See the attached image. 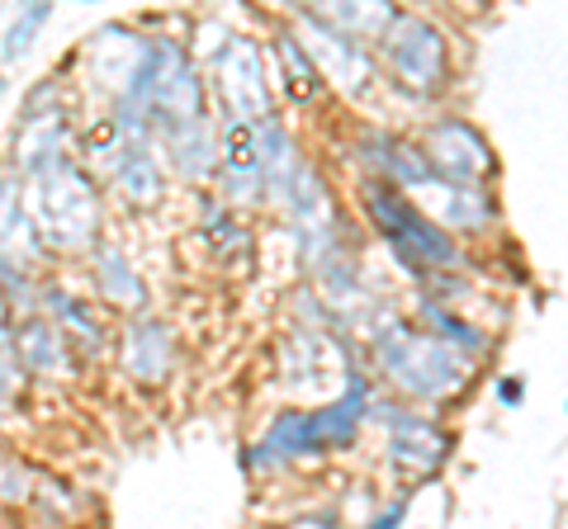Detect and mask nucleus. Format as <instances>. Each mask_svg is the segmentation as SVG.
Masks as SVG:
<instances>
[{
    "label": "nucleus",
    "instance_id": "1",
    "mask_svg": "<svg viewBox=\"0 0 568 529\" xmlns=\"http://www.w3.org/2000/svg\"><path fill=\"white\" fill-rule=\"evenodd\" d=\"M14 350H20V365L29 373V383H63L81 369V359L71 355V345L63 341L43 312H29V317H14Z\"/></svg>",
    "mask_w": 568,
    "mask_h": 529
},
{
    "label": "nucleus",
    "instance_id": "2",
    "mask_svg": "<svg viewBox=\"0 0 568 529\" xmlns=\"http://www.w3.org/2000/svg\"><path fill=\"white\" fill-rule=\"evenodd\" d=\"M38 312L48 317V322H53L57 331H63V341L71 345V355H77L81 365H91V359L104 350V322H100L95 298H81V294L57 289V284L43 279Z\"/></svg>",
    "mask_w": 568,
    "mask_h": 529
},
{
    "label": "nucleus",
    "instance_id": "3",
    "mask_svg": "<svg viewBox=\"0 0 568 529\" xmlns=\"http://www.w3.org/2000/svg\"><path fill=\"white\" fill-rule=\"evenodd\" d=\"M171 355H175V341L171 331L152 322V317H138L128 331H124V369L143 383H157V378L171 373Z\"/></svg>",
    "mask_w": 568,
    "mask_h": 529
},
{
    "label": "nucleus",
    "instance_id": "4",
    "mask_svg": "<svg viewBox=\"0 0 568 529\" xmlns=\"http://www.w3.org/2000/svg\"><path fill=\"white\" fill-rule=\"evenodd\" d=\"M24 398H29V373L14 350V308L0 298V430H10L24 416Z\"/></svg>",
    "mask_w": 568,
    "mask_h": 529
},
{
    "label": "nucleus",
    "instance_id": "5",
    "mask_svg": "<svg viewBox=\"0 0 568 529\" xmlns=\"http://www.w3.org/2000/svg\"><path fill=\"white\" fill-rule=\"evenodd\" d=\"M53 10H57V0H14V14H10L5 34H0V67H20L34 53L38 34L53 20Z\"/></svg>",
    "mask_w": 568,
    "mask_h": 529
},
{
    "label": "nucleus",
    "instance_id": "6",
    "mask_svg": "<svg viewBox=\"0 0 568 529\" xmlns=\"http://www.w3.org/2000/svg\"><path fill=\"white\" fill-rule=\"evenodd\" d=\"M91 279H95V294L104 302H133V308L143 302L138 275H133V265L114 246H95L91 251Z\"/></svg>",
    "mask_w": 568,
    "mask_h": 529
},
{
    "label": "nucleus",
    "instance_id": "7",
    "mask_svg": "<svg viewBox=\"0 0 568 529\" xmlns=\"http://www.w3.org/2000/svg\"><path fill=\"white\" fill-rule=\"evenodd\" d=\"M34 482H38V468L20 449L0 445V516H24L29 496H34Z\"/></svg>",
    "mask_w": 568,
    "mask_h": 529
},
{
    "label": "nucleus",
    "instance_id": "8",
    "mask_svg": "<svg viewBox=\"0 0 568 529\" xmlns=\"http://www.w3.org/2000/svg\"><path fill=\"white\" fill-rule=\"evenodd\" d=\"M38 294H43V275L34 265L14 261V255H0V298L14 308V317L38 312Z\"/></svg>",
    "mask_w": 568,
    "mask_h": 529
},
{
    "label": "nucleus",
    "instance_id": "9",
    "mask_svg": "<svg viewBox=\"0 0 568 529\" xmlns=\"http://www.w3.org/2000/svg\"><path fill=\"white\" fill-rule=\"evenodd\" d=\"M48 114H67L63 110V81L57 76H43L24 90V104H20V118L14 124H29V118H48Z\"/></svg>",
    "mask_w": 568,
    "mask_h": 529
},
{
    "label": "nucleus",
    "instance_id": "10",
    "mask_svg": "<svg viewBox=\"0 0 568 529\" xmlns=\"http://www.w3.org/2000/svg\"><path fill=\"white\" fill-rule=\"evenodd\" d=\"M14 180H20V175H14V171H10V161H5V151H0V199H5V189L14 185Z\"/></svg>",
    "mask_w": 568,
    "mask_h": 529
},
{
    "label": "nucleus",
    "instance_id": "11",
    "mask_svg": "<svg viewBox=\"0 0 568 529\" xmlns=\"http://www.w3.org/2000/svg\"><path fill=\"white\" fill-rule=\"evenodd\" d=\"M5 90H10V81H5V76H0V104H5Z\"/></svg>",
    "mask_w": 568,
    "mask_h": 529
}]
</instances>
